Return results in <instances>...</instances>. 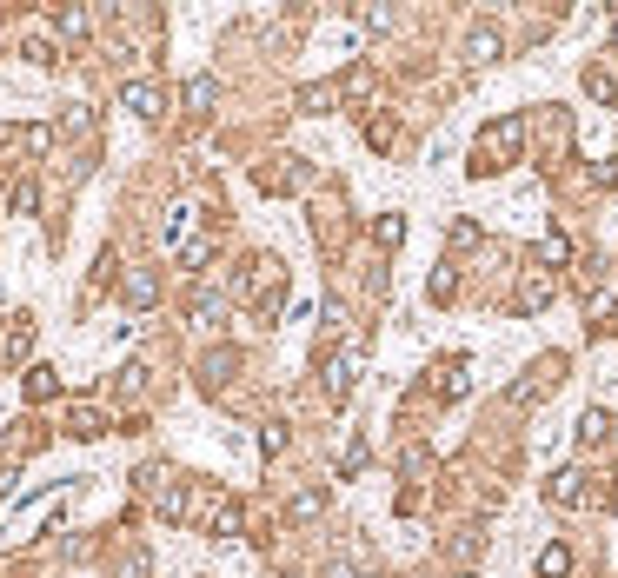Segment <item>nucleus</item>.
<instances>
[{
    "mask_svg": "<svg viewBox=\"0 0 618 578\" xmlns=\"http://www.w3.org/2000/svg\"><path fill=\"white\" fill-rule=\"evenodd\" d=\"M539 260H545V266H565V260H572V240H565V233H545V240H539Z\"/></svg>",
    "mask_w": 618,
    "mask_h": 578,
    "instance_id": "6ab92c4d",
    "label": "nucleus"
},
{
    "mask_svg": "<svg viewBox=\"0 0 618 578\" xmlns=\"http://www.w3.org/2000/svg\"><path fill=\"white\" fill-rule=\"evenodd\" d=\"M459 578H466V572H459Z\"/></svg>",
    "mask_w": 618,
    "mask_h": 578,
    "instance_id": "c756f323",
    "label": "nucleus"
},
{
    "mask_svg": "<svg viewBox=\"0 0 618 578\" xmlns=\"http://www.w3.org/2000/svg\"><path fill=\"white\" fill-rule=\"evenodd\" d=\"M579 439H585V446H599V439H612V419H605L599 406H592V412H579Z\"/></svg>",
    "mask_w": 618,
    "mask_h": 578,
    "instance_id": "ddd939ff",
    "label": "nucleus"
},
{
    "mask_svg": "<svg viewBox=\"0 0 618 578\" xmlns=\"http://www.w3.org/2000/svg\"><path fill=\"white\" fill-rule=\"evenodd\" d=\"M432 379H439V399H459V392H466V359H446Z\"/></svg>",
    "mask_w": 618,
    "mask_h": 578,
    "instance_id": "1a4fd4ad",
    "label": "nucleus"
},
{
    "mask_svg": "<svg viewBox=\"0 0 618 578\" xmlns=\"http://www.w3.org/2000/svg\"><path fill=\"white\" fill-rule=\"evenodd\" d=\"M60 34H67V40L94 34V14H87V7H67V14H60Z\"/></svg>",
    "mask_w": 618,
    "mask_h": 578,
    "instance_id": "412c9836",
    "label": "nucleus"
},
{
    "mask_svg": "<svg viewBox=\"0 0 618 578\" xmlns=\"http://www.w3.org/2000/svg\"><path fill=\"white\" fill-rule=\"evenodd\" d=\"M187 226H193V213H187V206H173V213H167V240H180Z\"/></svg>",
    "mask_w": 618,
    "mask_h": 578,
    "instance_id": "bb28decb",
    "label": "nucleus"
},
{
    "mask_svg": "<svg viewBox=\"0 0 618 578\" xmlns=\"http://www.w3.org/2000/svg\"><path fill=\"white\" fill-rule=\"evenodd\" d=\"M213 260V233H193L187 246H180V266H206Z\"/></svg>",
    "mask_w": 618,
    "mask_h": 578,
    "instance_id": "aec40b11",
    "label": "nucleus"
},
{
    "mask_svg": "<svg viewBox=\"0 0 618 578\" xmlns=\"http://www.w3.org/2000/svg\"><path fill=\"white\" fill-rule=\"evenodd\" d=\"M545 499H552V505H565V512H572V505H585V472H579V466L552 472V485H545Z\"/></svg>",
    "mask_w": 618,
    "mask_h": 578,
    "instance_id": "39448f33",
    "label": "nucleus"
},
{
    "mask_svg": "<svg viewBox=\"0 0 618 578\" xmlns=\"http://www.w3.org/2000/svg\"><path fill=\"white\" fill-rule=\"evenodd\" d=\"M519 147H525V113H499L479 140H472V180H486V173H506L512 160H519Z\"/></svg>",
    "mask_w": 618,
    "mask_h": 578,
    "instance_id": "f257e3e1",
    "label": "nucleus"
},
{
    "mask_svg": "<svg viewBox=\"0 0 618 578\" xmlns=\"http://www.w3.org/2000/svg\"><path fill=\"white\" fill-rule=\"evenodd\" d=\"M373 240L386 246V253H393V246L406 240V213H379V226H373Z\"/></svg>",
    "mask_w": 618,
    "mask_h": 578,
    "instance_id": "f8f14e48",
    "label": "nucleus"
},
{
    "mask_svg": "<svg viewBox=\"0 0 618 578\" xmlns=\"http://www.w3.org/2000/svg\"><path fill=\"white\" fill-rule=\"evenodd\" d=\"M206 525H213L220 539H233V532H240V499H220V505H213V519H206Z\"/></svg>",
    "mask_w": 618,
    "mask_h": 578,
    "instance_id": "4468645a",
    "label": "nucleus"
},
{
    "mask_svg": "<svg viewBox=\"0 0 618 578\" xmlns=\"http://www.w3.org/2000/svg\"><path fill=\"white\" fill-rule=\"evenodd\" d=\"M572 572V552H565V545H545L539 552V578H565Z\"/></svg>",
    "mask_w": 618,
    "mask_h": 578,
    "instance_id": "dca6fc26",
    "label": "nucleus"
},
{
    "mask_svg": "<svg viewBox=\"0 0 618 578\" xmlns=\"http://www.w3.org/2000/svg\"><path fill=\"white\" fill-rule=\"evenodd\" d=\"M213 94H220V87H213V74H193V80H187V113H206V107H213Z\"/></svg>",
    "mask_w": 618,
    "mask_h": 578,
    "instance_id": "9b49d317",
    "label": "nucleus"
},
{
    "mask_svg": "<svg viewBox=\"0 0 618 578\" xmlns=\"http://www.w3.org/2000/svg\"><path fill=\"white\" fill-rule=\"evenodd\" d=\"M319 505H326V492H300V499H293V519H313Z\"/></svg>",
    "mask_w": 618,
    "mask_h": 578,
    "instance_id": "a878e982",
    "label": "nucleus"
},
{
    "mask_svg": "<svg viewBox=\"0 0 618 578\" xmlns=\"http://www.w3.org/2000/svg\"><path fill=\"white\" fill-rule=\"evenodd\" d=\"M612 439H618V426H612Z\"/></svg>",
    "mask_w": 618,
    "mask_h": 578,
    "instance_id": "c85d7f7f",
    "label": "nucleus"
},
{
    "mask_svg": "<svg viewBox=\"0 0 618 578\" xmlns=\"http://www.w3.org/2000/svg\"><path fill=\"white\" fill-rule=\"evenodd\" d=\"M54 392H60L54 366H34V373H27V399H34V406H40V399H54Z\"/></svg>",
    "mask_w": 618,
    "mask_h": 578,
    "instance_id": "9d476101",
    "label": "nucleus"
},
{
    "mask_svg": "<svg viewBox=\"0 0 618 578\" xmlns=\"http://www.w3.org/2000/svg\"><path fill=\"white\" fill-rule=\"evenodd\" d=\"M326 578H366V572H359L353 559H333V565H326Z\"/></svg>",
    "mask_w": 618,
    "mask_h": 578,
    "instance_id": "cd10ccee",
    "label": "nucleus"
},
{
    "mask_svg": "<svg viewBox=\"0 0 618 578\" xmlns=\"http://www.w3.org/2000/svg\"><path fill=\"white\" fill-rule=\"evenodd\" d=\"M499 47H506V40H499V27H472L466 60H472V67H492V60H499Z\"/></svg>",
    "mask_w": 618,
    "mask_h": 578,
    "instance_id": "423d86ee",
    "label": "nucleus"
},
{
    "mask_svg": "<svg viewBox=\"0 0 618 578\" xmlns=\"http://www.w3.org/2000/svg\"><path fill=\"white\" fill-rule=\"evenodd\" d=\"M120 293H127V306H153V299H160V280H153V266H133Z\"/></svg>",
    "mask_w": 618,
    "mask_h": 578,
    "instance_id": "0eeeda50",
    "label": "nucleus"
},
{
    "mask_svg": "<svg viewBox=\"0 0 618 578\" xmlns=\"http://www.w3.org/2000/svg\"><path fill=\"white\" fill-rule=\"evenodd\" d=\"M246 293H253L260 313H273V306L286 299V266L280 260H253V266H246Z\"/></svg>",
    "mask_w": 618,
    "mask_h": 578,
    "instance_id": "f03ea898",
    "label": "nucleus"
},
{
    "mask_svg": "<svg viewBox=\"0 0 618 578\" xmlns=\"http://www.w3.org/2000/svg\"><path fill=\"white\" fill-rule=\"evenodd\" d=\"M260 452L273 459V452H286V426H260Z\"/></svg>",
    "mask_w": 618,
    "mask_h": 578,
    "instance_id": "b1692460",
    "label": "nucleus"
},
{
    "mask_svg": "<svg viewBox=\"0 0 618 578\" xmlns=\"http://www.w3.org/2000/svg\"><path fill=\"white\" fill-rule=\"evenodd\" d=\"M585 94H592V100H612V74H605V67H592V74H585Z\"/></svg>",
    "mask_w": 618,
    "mask_h": 578,
    "instance_id": "5701e85b",
    "label": "nucleus"
},
{
    "mask_svg": "<svg viewBox=\"0 0 618 578\" xmlns=\"http://www.w3.org/2000/svg\"><path fill=\"white\" fill-rule=\"evenodd\" d=\"M187 313L200 319V326H206V319H220V293H213V286H193V306H187Z\"/></svg>",
    "mask_w": 618,
    "mask_h": 578,
    "instance_id": "a211bd4d",
    "label": "nucleus"
},
{
    "mask_svg": "<svg viewBox=\"0 0 618 578\" xmlns=\"http://www.w3.org/2000/svg\"><path fill=\"white\" fill-rule=\"evenodd\" d=\"M512 306H519V313H539V306H552V280H545V273H532V280L519 286V299H512Z\"/></svg>",
    "mask_w": 618,
    "mask_h": 578,
    "instance_id": "6e6552de",
    "label": "nucleus"
},
{
    "mask_svg": "<svg viewBox=\"0 0 618 578\" xmlns=\"http://www.w3.org/2000/svg\"><path fill=\"white\" fill-rule=\"evenodd\" d=\"M366 140H373L379 153H393V140H399V127L393 120H366Z\"/></svg>",
    "mask_w": 618,
    "mask_h": 578,
    "instance_id": "4be33fe9",
    "label": "nucleus"
},
{
    "mask_svg": "<svg viewBox=\"0 0 618 578\" xmlns=\"http://www.w3.org/2000/svg\"><path fill=\"white\" fill-rule=\"evenodd\" d=\"M333 87H300V94H293V107H300V113H326V107H333Z\"/></svg>",
    "mask_w": 618,
    "mask_h": 578,
    "instance_id": "f3484780",
    "label": "nucleus"
},
{
    "mask_svg": "<svg viewBox=\"0 0 618 578\" xmlns=\"http://www.w3.org/2000/svg\"><path fill=\"white\" fill-rule=\"evenodd\" d=\"M120 107H133L140 120H160V113H167V94H160L153 80H127V87H120Z\"/></svg>",
    "mask_w": 618,
    "mask_h": 578,
    "instance_id": "7ed1b4c3",
    "label": "nucleus"
},
{
    "mask_svg": "<svg viewBox=\"0 0 618 578\" xmlns=\"http://www.w3.org/2000/svg\"><path fill=\"white\" fill-rule=\"evenodd\" d=\"M452 246H459V253H466V246H479V226H472V220H452Z\"/></svg>",
    "mask_w": 618,
    "mask_h": 578,
    "instance_id": "393cba45",
    "label": "nucleus"
},
{
    "mask_svg": "<svg viewBox=\"0 0 618 578\" xmlns=\"http://www.w3.org/2000/svg\"><path fill=\"white\" fill-rule=\"evenodd\" d=\"M233 366H240V353H226V346H220V353L200 366V379H206V386H226V373H233Z\"/></svg>",
    "mask_w": 618,
    "mask_h": 578,
    "instance_id": "2eb2a0df",
    "label": "nucleus"
},
{
    "mask_svg": "<svg viewBox=\"0 0 618 578\" xmlns=\"http://www.w3.org/2000/svg\"><path fill=\"white\" fill-rule=\"evenodd\" d=\"M353 373H359V346H346L339 359H326V399H333V406L353 392Z\"/></svg>",
    "mask_w": 618,
    "mask_h": 578,
    "instance_id": "20e7f679",
    "label": "nucleus"
}]
</instances>
